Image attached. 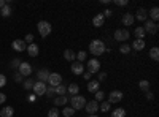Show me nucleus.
Listing matches in <instances>:
<instances>
[{
  "label": "nucleus",
  "mask_w": 159,
  "mask_h": 117,
  "mask_svg": "<svg viewBox=\"0 0 159 117\" xmlns=\"http://www.w3.org/2000/svg\"><path fill=\"white\" fill-rule=\"evenodd\" d=\"M111 15H113L111 10H105L103 11V18H111Z\"/></svg>",
  "instance_id": "a18cd8bd"
},
{
  "label": "nucleus",
  "mask_w": 159,
  "mask_h": 117,
  "mask_svg": "<svg viewBox=\"0 0 159 117\" xmlns=\"http://www.w3.org/2000/svg\"><path fill=\"white\" fill-rule=\"evenodd\" d=\"M15 81H16V82H21V74H19V71L15 74Z\"/></svg>",
  "instance_id": "09e8293b"
},
{
  "label": "nucleus",
  "mask_w": 159,
  "mask_h": 117,
  "mask_svg": "<svg viewBox=\"0 0 159 117\" xmlns=\"http://www.w3.org/2000/svg\"><path fill=\"white\" fill-rule=\"evenodd\" d=\"M103 22H105V18H103V15H100V13L92 18V25H94V27H102Z\"/></svg>",
  "instance_id": "2eb2a0df"
},
{
  "label": "nucleus",
  "mask_w": 159,
  "mask_h": 117,
  "mask_svg": "<svg viewBox=\"0 0 159 117\" xmlns=\"http://www.w3.org/2000/svg\"><path fill=\"white\" fill-rule=\"evenodd\" d=\"M45 95H48V97H52V95H54V87H46V94Z\"/></svg>",
  "instance_id": "79ce46f5"
},
{
  "label": "nucleus",
  "mask_w": 159,
  "mask_h": 117,
  "mask_svg": "<svg viewBox=\"0 0 159 117\" xmlns=\"http://www.w3.org/2000/svg\"><path fill=\"white\" fill-rule=\"evenodd\" d=\"M113 36H115L116 41H126L129 38V30L127 29H118V30H115Z\"/></svg>",
  "instance_id": "6e6552de"
},
{
  "label": "nucleus",
  "mask_w": 159,
  "mask_h": 117,
  "mask_svg": "<svg viewBox=\"0 0 159 117\" xmlns=\"http://www.w3.org/2000/svg\"><path fill=\"white\" fill-rule=\"evenodd\" d=\"M134 19H137V21H140V22H145V21L148 19L147 10H145V8H139V10H137V15L134 16Z\"/></svg>",
  "instance_id": "4468645a"
},
{
  "label": "nucleus",
  "mask_w": 159,
  "mask_h": 117,
  "mask_svg": "<svg viewBox=\"0 0 159 117\" xmlns=\"http://www.w3.org/2000/svg\"><path fill=\"white\" fill-rule=\"evenodd\" d=\"M86 57H88V56H86V51H80V52L76 54V62H81V63H83V62L86 60Z\"/></svg>",
  "instance_id": "72a5a7b5"
},
{
  "label": "nucleus",
  "mask_w": 159,
  "mask_h": 117,
  "mask_svg": "<svg viewBox=\"0 0 159 117\" xmlns=\"http://www.w3.org/2000/svg\"><path fill=\"white\" fill-rule=\"evenodd\" d=\"M139 87L143 90V92H150V81H147V79L140 81V82H139Z\"/></svg>",
  "instance_id": "cd10ccee"
},
{
  "label": "nucleus",
  "mask_w": 159,
  "mask_h": 117,
  "mask_svg": "<svg viewBox=\"0 0 159 117\" xmlns=\"http://www.w3.org/2000/svg\"><path fill=\"white\" fill-rule=\"evenodd\" d=\"M89 51H91V54L92 56H102L105 52V43L102 40H92L89 43Z\"/></svg>",
  "instance_id": "f257e3e1"
},
{
  "label": "nucleus",
  "mask_w": 159,
  "mask_h": 117,
  "mask_svg": "<svg viewBox=\"0 0 159 117\" xmlns=\"http://www.w3.org/2000/svg\"><path fill=\"white\" fill-rule=\"evenodd\" d=\"M83 74H84L83 77H84V79H86V81H91V76H92L91 73H83Z\"/></svg>",
  "instance_id": "de8ad7c7"
},
{
  "label": "nucleus",
  "mask_w": 159,
  "mask_h": 117,
  "mask_svg": "<svg viewBox=\"0 0 159 117\" xmlns=\"http://www.w3.org/2000/svg\"><path fill=\"white\" fill-rule=\"evenodd\" d=\"M0 15H2L3 18H8V16H11V8H10V5L7 3L3 8H2V13H0Z\"/></svg>",
  "instance_id": "473e14b6"
},
{
  "label": "nucleus",
  "mask_w": 159,
  "mask_h": 117,
  "mask_svg": "<svg viewBox=\"0 0 159 117\" xmlns=\"http://www.w3.org/2000/svg\"><path fill=\"white\" fill-rule=\"evenodd\" d=\"M72 73L73 74H83L84 73V63H81V62H72Z\"/></svg>",
  "instance_id": "ddd939ff"
},
{
  "label": "nucleus",
  "mask_w": 159,
  "mask_h": 117,
  "mask_svg": "<svg viewBox=\"0 0 159 117\" xmlns=\"http://www.w3.org/2000/svg\"><path fill=\"white\" fill-rule=\"evenodd\" d=\"M99 108H100V111H102V112H108V111H110V108H111V103H110V101H103Z\"/></svg>",
  "instance_id": "2f4dec72"
},
{
  "label": "nucleus",
  "mask_w": 159,
  "mask_h": 117,
  "mask_svg": "<svg viewBox=\"0 0 159 117\" xmlns=\"http://www.w3.org/2000/svg\"><path fill=\"white\" fill-rule=\"evenodd\" d=\"M37 29H38V33L42 35L43 38H46V36L51 33V30H52L51 24H49L48 21H40V22L37 24Z\"/></svg>",
  "instance_id": "7ed1b4c3"
},
{
  "label": "nucleus",
  "mask_w": 159,
  "mask_h": 117,
  "mask_svg": "<svg viewBox=\"0 0 159 117\" xmlns=\"http://www.w3.org/2000/svg\"><path fill=\"white\" fill-rule=\"evenodd\" d=\"M124 98V94L121 92V90H111L110 95H108V101L110 103H119Z\"/></svg>",
  "instance_id": "1a4fd4ad"
},
{
  "label": "nucleus",
  "mask_w": 159,
  "mask_h": 117,
  "mask_svg": "<svg viewBox=\"0 0 159 117\" xmlns=\"http://www.w3.org/2000/svg\"><path fill=\"white\" fill-rule=\"evenodd\" d=\"M54 94H57L59 97L61 95H65V94H67V87H64L62 84H59L57 87H54Z\"/></svg>",
  "instance_id": "c85d7f7f"
},
{
  "label": "nucleus",
  "mask_w": 159,
  "mask_h": 117,
  "mask_svg": "<svg viewBox=\"0 0 159 117\" xmlns=\"http://www.w3.org/2000/svg\"><path fill=\"white\" fill-rule=\"evenodd\" d=\"M130 49H135V51H142L145 49V40H139V38H135L134 43H132Z\"/></svg>",
  "instance_id": "6ab92c4d"
},
{
  "label": "nucleus",
  "mask_w": 159,
  "mask_h": 117,
  "mask_svg": "<svg viewBox=\"0 0 159 117\" xmlns=\"http://www.w3.org/2000/svg\"><path fill=\"white\" fill-rule=\"evenodd\" d=\"M18 70H19V74L21 76H30L32 74V65L27 63V62H21Z\"/></svg>",
  "instance_id": "9d476101"
},
{
  "label": "nucleus",
  "mask_w": 159,
  "mask_h": 117,
  "mask_svg": "<svg viewBox=\"0 0 159 117\" xmlns=\"http://www.w3.org/2000/svg\"><path fill=\"white\" fill-rule=\"evenodd\" d=\"M115 3H116L118 6H126L129 2H127V0H115Z\"/></svg>",
  "instance_id": "c03bdc74"
},
{
  "label": "nucleus",
  "mask_w": 159,
  "mask_h": 117,
  "mask_svg": "<svg viewBox=\"0 0 159 117\" xmlns=\"http://www.w3.org/2000/svg\"><path fill=\"white\" fill-rule=\"evenodd\" d=\"M48 84H49L51 87H57L59 84H62V76H61L59 73H49Z\"/></svg>",
  "instance_id": "423d86ee"
},
{
  "label": "nucleus",
  "mask_w": 159,
  "mask_h": 117,
  "mask_svg": "<svg viewBox=\"0 0 159 117\" xmlns=\"http://www.w3.org/2000/svg\"><path fill=\"white\" fill-rule=\"evenodd\" d=\"M70 108H73L75 111H80V109H83L84 106H86V98L84 97H81V95H73L70 100Z\"/></svg>",
  "instance_id": "f03ea898"
},
{
  "label": "nucleus",
  "mask_w": 159,
  "mask_h": 117,
  "mask_svg": "<svg viewBox=\"0 0 159 117\" xmlns=\"http://www.w3.org/2000/svg\"><path fill=\"white\" fill-rule=\"evenodd\" d=\"M148 15H150L151 21H153V22H156V21L159 19V8H157V6H153V8L150 10V13H148Z\"/></svg>",
  "instance_id": "5701e85b"
},
{
  "label": "nucleus",
  "mask_w": 159,
  "mask_h": 117,
  "mask_svg": "<svg viewBox=\"0 0 159 117\" xmlns=\"http://www.w3.org/2000/svg\"><path fill=\"white\" fill-rule=\"evenodd\" d=\"M34 79H32V77H27V79H25L24 81V89L25 90H32V87H34Z\"/></svg>",
  "instance_id": "c756f323"
},
{
  "label": "nucleus",
  "mask_w": 159,
  "mask_h": 117,
  "mask_svg": "<svg viewBox=\"0 0 159 117\" xmlns=\"http://www.w3.org/2000/svg\"><path fill=\"white\" fill-rule=\"evenodd\" d=\"M37 76H38V81L40 82H48V77H49V71L48 70H40L38 73H37Z\"/></svg>",
  "instance_id": "dca6fc26"
},
{
  "label": "nucleus",
  "mask_w": 159,
  "mask_h": 117,
  "mask_svg": "<svg viewBox=\"0 0 159 117\" xmlns=\"http://www.w3.org/2000/svg\"><path fill=\"white\" fill-rule=\"evenodd\" d=\"M21 62H22V60H19V59H13L11 63H10V67H11V68H19Z\"/></svg>",
  "instance_id": "4c0bfd02"
},
{
  "label": "nucleus",
  "mask_w": 159,
  "mask_h": 117,
  "mask_svg": "<svg viewBox=\"0 0 159 117\" xmlns=\"http://www.w3.org/2000/svg\"><path fill=\"white\" fill-rule=\"evenodd\" d=\"M24 41H25V44H32L34 43V35L32 33H27V35H25V38H24Z\"/></svg>",
  "instance_id": "ea45409f"
},
{
  "label": "nucleus",
  "mask_w": 159,
  "mask_h": 117,
  "mask_svg": "<svg viewBox=\"0 0 159 117\" xmlns=\"http://www.w3.org/2000/svg\"><path fill=\"white\" fill-rule=\"evenodd\" d=\"M145 35H147V33H145L143 27H137V29H135V38H139V40H143Z\"/></svg>",
  "instance_id": "7c9ffc66"
},
{
  "label": "nucleus",
  "mask_w": 159,
  "mask_h": 117,
  "mask_svg": "<svg viewBox=\"0 0 159 117\" xmlns=\"http://www.w3.org/2000/svg\"><path fill=\"white\" fill-rule=\"evenodd\" d=\"M25 51H27V54H29L30 57H37V56H38V52H40V51H38V46H37L35 43L29 44V46H27V49H25Z\"/></svg>",
  "instance_id": "f3484780"
},
{
  "label": "nucleus",
  "mask_w": 159,
  "mask_h": 117,
  "mask_svg": "<svg viewBox=\"0 0 159 117\" xmlns=\"http://www.w3.org/2000/svg\"><path fill=\"white\" fill-rule=\"evenodd\" d=\"M150 57H151L154 62H157V60H159V49H157L156 46L150 49Z\"/></svg>",
  "instance_id": "bb28decb"
},
{
  "label": "nucleus",
  "mask_w": 159,
  "mask_h": 117,
  "mask_svg": "<svg viewBox=\"0 0 159 117\" xmlns=\"http://www.w3.org/2000/svg\"><path fill=\"white\" fill-rule=\"evenodd\" d=\"M111 117H126V109L124 108H116L111 112Z\"/></svg>",
  "instance_id": "a878e982"
},
{
  "label": "nucleus",
  "mask_w": 159,
  "mask_h": 117,
  "mask_svg": "<svg viewBox=\"0 0 159 117\" xmlns=\"http://www.w3.org/2000/svg\"><path fill=\"white\" fill-rule=\"evenodd\" d=\"M105 79H107V73H105V71H99V79H96V81L102 82V81H105Z\"/></svg>",
  "instance_id": "a19ab883"
},
{
  "label": "nucleus",
  "mask_w": 159,
  "mask_h": 117,
  "mask_svg": "<svg viewBox=\"0 0 159 117\" xmlns=\"http://www.w3.org/2000/svg\"><path fill=\"white\" fill-rule=\"evenodd\" d=\"M99 89H100V82L99 81H89L88 82V90L91 94H96Z\"/></svg>",
  "instance_id": "a211bd4d"
},
{
  "label": "nucleus",
  "mask_w": 159,
  "mask_h": 117,
  "mask_svg": "<svg viewBox=\"0 0 159 117\" xmlns=\"http://www.w3.org/2000/svg\"><path fill=\"white\" fill-rule=\"evenodd\" d=\"M119 51H121L123 54H129L130 52V46L129 44H123L121 48H119Z\"/></svg>",
  "instance_id": "58836bf2"
},
{
  "label": "nucleus",
  "mask_w": 159,
  "mask_h": 117,
  "mask_svg": "<svg viewBox=\"0 0 159 117\" xmlns=\"http://www.w3.org/2000/svg\"><path fill=\"white\" fill-rule=\"evenodd\" d=\"M59 109L57 108H51L49 111H48V117H59Z\"/></svg>",
  "instance_id": "c9c22d12"
},
{
  "label": "nucleus",
  "mask_w": 159,
  "mask_h": 117,
  "mask_svg": "<svg viewBox=\"0 0 159 117\" xmlns=\"http://www.w3.org/2000/svg\"><path fill=\"white\" fill-rule=\"evenodd\" d=\"M94 97H96V101L99 103V101H103V98H105V94L102 92V90H97V92L94 94Z\"/></svg>",
  "instance_id": "e433bc0d"
},
{
  "label": "nucleus",
  "mask_w": 159,
  "mask_h": 117,
  "mask_svg": "<svg viewBox=\"0 0 159 117\" xmlns=\"http://www.w3.org/2000/svg\"><path fill=\"white\" fill-rule=\"evenodd\" d=\"M5 101H7V95H5V94H2V92H0V105H3Z\"/></svg>",
  "instance_id": "49530a36"
},
{
  "label": "nucleus",
  "mask_w": 159,
  "mask_h": 117,
  "mask_svg": "<svg viewBox=\"0 0 159 117\" xmlns=\"http://www.w3.org/2000/svg\"><path fill=\"white\" fill-rule=\"evenodd\" d=\"M62 114L65 115V117H72V115H75V109L73 108H64V111H62Z\"/></svg>",
  "instance_id": "f704fd0d"
},
{
  "label": "nucleus",
  "mask_w": 159,
  "mask_h": 117,
  "mask_svg": "<svg viewBox=\"0 0 159 117\" xmlns=\"http://www.w3.org/2000/svg\"><path fill=\"white\" fill-rule=\"evenodd\" d=\"M143 30H145V33H151V35H153V33H156V32L159 30V27H157L156 22L147 19V21H145V25H143Z\"/></svg>",
  "instance_id": "0eeeda50"
},
{
  "label": "nucleus",
  "mask_w": 159,
  "mask_h": 117,
  "mask_svg": "<svg viewBox=\"0 0 159 117\" xmlns=\"http://www.w3.org/2000/svg\"><path fill=\"white\" fill-rule=\"evenodd\" d=\"M5 5H7V2H5V0H0V10H2Z\"/></svg>",
  "instance_id": "3c124183"
},
{
  "label": "nucleus",
  "mask_w": 159,
  "mask_h": 117,
  "mask_svg": "<svg viewBox=\"0 0 159 117\" xmlns=\"http://www.w3.org/2000/svg\"><path fill=\"white\" fill-rule=\"evenodd\" d=\"M67 101H69V98L65 97V95H61V97H57V98L54 100V108H57V106H64Z\"/></svg>",
  "instance_id": "393cba45"
},
{
  "label": "nucleus",
  "mask_w": 159,
  "mask_h": 117,
  "mask_svg": "<svg viewBox=\"0 0 159 117\" xmlns=\"http://www.w3.org/2000/svg\"><path fill=\"white\" fill-rule=\"evenodd\" d=\"M5 84H7V76L0 73V87H3Z\"/></svg>",
  "instance_id": "37998d69"
},
{
  "label": "nucleus",
  "mask_w": 159,
  "mask_h": 117,
  "mask_svg": "<svg viewBox=\"0 0 159 117\" xmlns=\"http://www.w3.org/2000/svg\"><path fill=\"white\" fill-rule=\"evenodd\" d=\"M11 48L15 49V51H18V52H22V51L27 49V44H25V41L22 40V38H19V40H15V41H13Z\"/></svg>",
  "instance_id": "9b49d317"
},
{
  "label": "nucleus",
  "mask_w": 159,
  "mask_h": 117,
  "mask_svg": "<svg viewBox=\"0 0 159 117\" xmlns=\"http://www.w3.org/2000/svg\"><path fill=\"white\" fill-rule=\"evenodd\" d=\"M78 90H80V86L76 84V82H72L69 87H67V92L73 97V95H78Z\"/></svg>",
  "instance_id": "b1692460"
},
{
  "label": "nucleus",
  "mask_w": 159,
  "mask_h": 117,
  "mask_svg": "<svg viewBox=\"0 0 159 117\" xmlns=\"http://www.w3.org/2000/svg\"><path fill=\"white\" fill-rule=\"evenodd\" d=\"M134 22H135L134 15H130V13H126V15L123 16V24H124V25H132Z\"/></svg>",
  "instance_id": "4be33fe9"
},
{
  "label": "nucleus",
  "mask_w": 159,
  "mask_h": 117,
  "mask_svg": "<svg viewBox=\"0 0 159 117\" xmlns=\"http://www.w3.org/2000/svg\"><path fill=\"white\" fill-rule=\"evenodd\" d=\"M13 114H15V109H13L11 106H5L2 111H0V117H13Z\"/></svg>",
  "instance_id": "412c9836"
},
{
  "label": "nucleus",
  "mask_w": 159,
  "mask_h": 117,
  "mask_svg": "<svg viewBox=\"0 0 159 117\" xmlns=\"http://www.w3.org/2000/svg\"><path fill=\"white\" fill-rule=\"evenodd\" d=\"M86 67H88V73H91V74L100 71V63H99L97 59H91V60L86 63Z\"/></svg>",
  "instance_id": "39448f33"
},
{
  "label": "nucleus",
  "mask_w": 159,
  "mask_h": 117,
  "mask_svg": "<svg viewBox=\"0 0 159 117\" xmlns=\"http://www.w3.org/2000/svg\"><path fill=\"white\" fill-rule=\"evenodd\" d=\"M64 59L69 60V62H75V60H76V54L73 52L72 49H65V51H64Z\"/></svg>",
  "instance_id": "aec40b11"
},
{
  "label": "nucleus",
  "mask_w": 159,
  "mask_h": 117,
  "mask_svg": "<svg viewBox=\"0 0 159 117\" xmlns=\"http://www.w3.org/2000/svg\"><path fill=\"white\" fill-rule=\"evenodd\" d=\"M29 101H35V95H30L29 97Z\"/></svg>",
  "instance_id": "603ef678"
},
{
  "label": "nucleus",
  "mask_w": 159,
  "mask_h": 117,
  "mask_svg": "<svg viewBox=\"0 0 159 117\" xmlns=\"http://www.w3.org/2000/svg\"><path fill=\"white\" fill-rule=\"evenodd\" d=\"M147 98H148V100H153V98H154L153 92H147Z\"/></svg>",
  "instance_id": "8fccbe9b"
},
{
  "label": "nucleus",
  "mask_w": 159,
  "mask_h": 117,
  "mask_svg": "<svg viewBox=\"0 0 159 117\" xmlns=\"http://www.w3.org/2000/svg\"><path fill=\"white\" fill-rule=\"evenodd\" d=\"M89 117H97V115H96V114H91V115H89Z\"/></svg>",
  "instance_id": "864d4df0"
},
{
  "label": "nucleus",
  "mask_w": 159,
  "mask_h": 117,
  "mask_svg": "<svg viewBox=\"0 0 159 117\" xmlns=\"http://www.w3.org/2000/svg\"><path fill=\"white\" fill-rule=\"evenodd\" d=\"M84 108H86V112H88L89 115H91V114H96V112L99 111V103H97L96 100H92V101H88Z\"/></svg>",
  "instance_id": "f8f14e48"
},
{
  "label": "nucleus",
  "mask_w": 159,
  "mask_h": 117,
  "mask_svg": "<svg viewBox=\"0 0 159 117\" xmlns=\"http://www.w3.org/2000/svg\"><path fill=\"white\" fill-rule=\"evenodd\" d=\"M46 84L45 82H40V81H37L35 84H34V87H32V92H34V95L35 97H42V95H45L46 94Z\"/></svg>",
  "instance_id": "20e7f679"
}]
</instances>
